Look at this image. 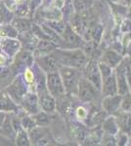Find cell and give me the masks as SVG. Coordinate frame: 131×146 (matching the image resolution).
<instances>
[{
  "label": "cell",
  "mask_w": 131,
  "mask_h": 146,
  "mask_svg": "<svg viewBox=\"0 0 131 146\" xmlns=\"http://www.w3.org/2000/svg\"><path fill=\"white\" fill-rule=\"evenodd\" d=\"M59 64L75 67L82 70L88 62V58L80 49H58L52 52Z\"/></svg>",
  "instance_id": "6da1fadb"
},
{
  "label": "cell",
  "mask_w": 131,
  "mask_h": 146,
  "mask_svg": "<svg viewBox=\"0 0 131 146\" xmlns=\"http://www.w3.org/2000/svg\"><path fill=\"white\" fill-rule=\"evenodd\" d=\"M59 73H60V76L63 80L67 95L71 96H77L78 82H79L80 77L82 76L81 70L75 67L60 65Z\"/></svg>",
  "instance_id": "7a4b0ae2"
},
{
  "label": "cell",
  "mask_w": 131,
  "mask_h": 146,
  "mask_svg": "<svg viewBox=\"0 0 131 146\" xmlns=\"http://www.w3.org/2000/svg\"><path fill=\"white\" fill-rule=\"evenodd\" d=\"M32 145H56L52 133L47 127L36 126L28 131Z\"/></svg>",
  "instance_id": "3957f363"
},
{
  "label": "cell",
  "mask_w": 131,
  "mask_h": 146,
  "mask_svg": "<svg viewBox=\"0 0 131 146\" xmlns=\"http://www.w3.org/2000/svg\"><path fill=\"white\" fill-rule=\"evenodd\" d=\"M62 42L60 48L61 49H81L85 44V40L77 34L70 25H66L65 31L62 35Z\"/></svg>",
  "instance_id": "277c9868"
},
{
  "label": "cell",
  "mask_w": 131,
  "mask_h": 146,
  "mask_svg": "<svg viewBox=\"0 0 131 146\" xmlns=\"http://www.w3.org/2000/svg\"><path fill=\"white\" fill-rule=\"evenodd\" d=\"M46 87L47 91L53 98H60L66 95L65 86L62 80L59 71L48 73L46 76Z\"/></svg>",
  "instance_id": "5b68a950"
},
{
  "label": "cell",
  "mask_w": 131,
  "mask_h": 146,
  "mask_svg": "<svg viewBox=\"0 0 131 146\" xmlns=\"http://www.w3.org/2000/svg\"><path fill=\"white\" fill-rule=\"evenodd\" d=\"M82 76L96 87L98 91H101L102 76L99 70L98 62L95 60H88L87 63L82 69Z\"/></svg>",
  "instance_id": "8992f818"
},
{
  "label": "cell",
  "mask_w": 131,
  "mask_h": 146,
  "mask_svg": "<svg viewBox=\"0 0 131 146\" xmlns=\"http://www.w3.org/2000/svg\"><path fill=\"white\" fill-rule=\"evenodd\" d=\"M97 92H98V90L91 82L88 81L83 76L80 77L77 94V96L80 100L83 101V102H90V101L94 100L97 96Z\"/></svg>",
  "instance_id": "52a82bcc"
},
{
  "label": "cell",
  "mask_w": 131,
  "mask_h": 146,
  "mask_svg": "<svg viewBox=\"0 0 131 146\" xmlns=\"http://www.w3.org/2000/svg\"><path fill=\"white\" fill-rule=\"evenodd\" d=\"M6 92L16 103L20 104L24 96L28 93V85L22 76L18 75L17 78L6 88Z\"/></svg>",
  "instance_id": "ba28073f"
},
{
  "label": "cell",
  "mask_w": 131,
  "mask_h": 146,
  "mask_svg": "<svg viewBox=\"0 0 131 146\" xmlns=\"http://www.w3.org/2000/svg\"><path fill=\"white\" fill-rule=\"evenodd\" d=\"M128 60H122L120 64L116 67V78L118 85V94L124 96L129 93V85H128L127 76H126V64Z\"/></svg>",
  "instance_id": "9c48e42d"
},
{
  "label": "cell",
  "mask_w": 131,
  "mask_h": 146,
  "mask_svg": "<svg viewBox=\"0 0 131 146\" xmlns=\"http://www.w3.org/2000/svg\"><path fill=\"white\" fill-rule=\"evenodd\" d=\"M34 62H35V64H36L44 73H46V74L59 71V66H60V64H59L58 60H56V58L53 56L52 53L48 54V55L35 56Z\"/></svg>",
  "instance_id": "30bf717a"
},
{
  "label": "cell",
  "mask_w": 131,
  "mask_h": 146,
  "mask_svg": "<svg viewBox=\"0 0 131 146\" xmlns=\"http://www.w3.org/2000/svg\"><path fill=\"white\" fill-rule=\"evenodd\" d=\"M23 110L30 115H33L40 110L38 103V96L34 92H28L20 102Z\"/></svg>",
  "instance_id": "8fae6325"
},
{
  "label": "cell",
  "mask_w": 131,
  "mask_h": 146,
  "mask_svg": "<svg viewBox=\"0 0 131 146\" xmlns=\"http://www.w3.org/2000/svg\"><path fill=\"white\" fill-rule=\"evenodd\" d=\"M0 48L8 56L14 58L22 49L19 39L11 37H0Z\"/></svg>",
  "instance_id": "7c38bea8"
},
{
  "label": "cell",
  "mask_w": 131,
  "mask_h": 146,
  "mask_svg": "<svg viewBox=\"0 0 131 146\" xmlns=\"http://www.w3.org/2000/svg\"><path fill=\"white\" fill-rule=\"evenodd\" d=\"M122 96L115 95V96H106L102 100V107L103 110L108 115H115L120 108V102Z\"/></svg>",
  "instance_id": "4fadbf2b"
},
{
  "label": "cell",
  "mask_w": 131,
  "mask_h": 146,
  "mask_svg": "<svg viewBox=\"0 0 131 146\" xmlns=\"http://www.w3.org/2000/svg\"><path fill=\"white\" fill-rule=\"evenodd\" d=\"M0 111L5 113H20V106L12 100L6 90L0 91Z\"/></svg>",
  "instance_id": "5bb4252c"
},
{
  "label": "cell",
  "mask_w": 131,
  "mask_h": 146,
  "mask_svg": "<svg viewBox=\"0 0 131 146\" xmlns=\"http://www.w3.org/2000/svg\"><path fill=\"white\" fill-rule=\"evenodd\" d=\"M37 96H38L40 110H43L48 113H53L56 111V98L50 95L48 91L37 93Z\"/></svg>",
  "instance_id": "9a60e30c"
},
{
  "label": "cell",
  "mask_w": 131,
  "mask_h": 146,
  "mask_svg": "<svg viewBox=\"0 0 131 146\" xmlns=\"http://www.w3.org/2000/svg\"><path fill=\"white\" fill-rule=\"evenodd\" d=\"M115 115L120 131L127 135H131V112L118 110Z\"/></svg>",
  "instance_id": "2e32d148"
},
{
  "label": "cell",
  "mask_w": 131,
  "mask_h": 146,
  "mask_svg": "<svg viewBox=\"0 0 131 146\" xmlns=\"http://www.w3.org/2000/svg\"><path fill=\"white\" fill-rule=\"evenodd\" d=\"M57 48H59L58 45L54 42L50 41V40H38L32 54L34 58L35 56L48 55V54H51L54 50H56Z\"/></svg>",
  "instance_id": "e0dca14e"
},
{
  "label": "cell",
  "mask_w": 131,
  "mask_h": 146,
  "mask_svg": "<svg viewBox=\"0 0 131 146\" xmlns=\"http://www.w3.org/2000/svg\"><path fill=\"white\" fill-rule=\"evenodd\" d=\"M18 38H19V41L21 42L22 49L32 51V52H33L37 42H38V39L33 35L32 30H28V31L19 33Z\"/></svg>",
  "instance_id": "ac0fdd59"
},
{
  "label": "cell",
  "mask_w": 131,
  "mask_h": 146,
  "mask_svg": "<svg viewBox=\"0 0 131 146\" xmlns=\"http://www.w3.org/2000/svg\"><path fill=\"white\" fill-rule=\"evenodd\" d=\"M101 91L105 96L118 95V85H116V74L112 73L110 76L102 79Z\"/></svg>",
  "instance_id": "d6986e66"
},
{
  "label": "cell",
  "mask_w": 131,
  "mask_h": 146,
  "mask_svg": "<svg viewBox=\"0 0 131 146\" xmlns=\"http://www.w3.org/2000/svg\"><path fill=\"white\" fill-rule=\"evenodd\" d=\"M107 113L105 111L98 109L97 107H92L91 109L88 111L87 117L85 119V123L88 127L90 128H94V127L98 126L104 120V118L106 117Z\"/></svg>",
  "instance_id": "ffe728a7"
},
{
  "label": "cell",
  "mask_w": 131,
  "mask_h": 146,
  "mask_svg": "<svg viewBox=\"0 0 131 146\" xmlns=\"http://www.w3.org/2000/svg\"><path fill=\"white\" fill-rule=\"evenodd\" d=\"M122 56L120 55L118 52L115 50H109L106 51L103 55L101 56V60L100 62L106 63L107 65H109L110 67L116 68L120 63L122 62Z\"/></svg>",
  "instance_id": "44dd1931"
},
{
  "label": "cell",
  "mask_w": 131,
  "mask_h": 146,
  "mask_svg": "<svg viewBox=\"0 0 131 146\" xmlns=\"http://www.w3.org/2000/svg\"><path fill=\"white\" fill-rule=\"evenodd\" d=\"M0 133L2 135L6 136L9 139L14 140L16 138V131L14 129L13 124H12V118L11 116L6 113L5 119H4V122L1 125V128H0Z\"/></svg>",
  "instance_id": "7402d4cb"
},
{
  "label": "cell",
  "mask_w": 131,
  "mask_h": 146,
  "mask_svg": "<svg viewBox=\"0 0 131 146\" xmlns=\"http://www.w3.org/2000/svg\"><path fill=\"white\" fill-rule=\"evenodd\" d=\"M102 123V131L103 133H111V135H116L120 131L118 129V123H116V119L114 115H110L109 117H105Z\"/></svg>",
  "instance_id": "603a6c76"
},
{
  "label": "cell",
  "mask_w": 131,
  "mask_h": 146,
  "mask_svg": "<svg viewBox=\"0 0 131 146\" xmlns=\"http://www.w3.org/2000/svg\"><path fill=\"white\" fill-rule=\"evenodd\" d=\"M32 23L33 22L30 20V19L17 17L12 20L11 25L16 28L18 33H21V32H25V31H28V30H30Z\"/></svg>",
  "instance_id": "cb8c5ba5"
},
{
  "label": "cell",
  "mask_w": 131,
  "mask_h": 146,
  "mask_svg": "<svg viewBox=\"0 0 131 146\" xmlns=\"http://www.w3.org/2000/svg\"><path fill=\"white\" fill-rule=\"evenodd\" d=\"M39 15L45 21H54V20H62L63 19V13L61 9L54 7L50 9H43L39 11Z\"/></svg>",
  "instance_id": "d4e9b609"
},
{
  "label": "cell",
  "mask_w": 131,
  "mask_h": 146,
  "mask_svg": "<svg viewBox=\"0 0 131 146\" xmlns=\"http://www.w3.org/2000/svg\"><path fill=\"white\" fill-rule=\"evenodd\" d=\"M50 113L45 112L43 110H39L37 113L32 115V117L34 120L36 126H42V127H48L52 122V117L50 116Z\"/></svg>",
  "instance_id": "484cf974"
},
{
  "label": "cell",
  "mask_w": 131,
  "mask_h": 146,
  "mask_svg": "<svg viewBox=\"0 0 131 146\" xmlns=\"http://www.w3.org/2000/svg\"><path fill=\"white\" fill-rule=\"evenodd\" d=\"M18 116H19V118H20L22 128L25 129V131H28L36 127V124H35V122L32 117V115H30V114H28V113H26L25 111H23L22 114L18 113Z\"/></svg>",
  "instance_id": "4316f807"
},
{
  "label": "cell",
  "mask_w": 131,
  "mask_h": 146,
  "mask_svg": "<svg viewBox=\"0 0 131 146\" xmlns=\"http://www.w3.org/2000/svg\"><path fill=\"white\" fill-rule=\"evenodd\" d=\"M46 25H48L50 28L56 31L59 35H63L64 31H65L66 28V23H64L62 20H54V21H45L43 23Z\"/></svg>",
  "instance_id": "83f0119b"
},
{
  "label": "cell",
  "mask_w": 131,
  "mask_h": 146,
  "mask_svg": "<svg viewBox=\"0 0 131 146\" xmlns=\"http://www.w3.org/2000/svg\"><path fill=\"white\" fill-rule=\"evenodd\" d=\"M103 32H104V28L103 25L101 23H93V25L91 27L90 29V35H91V40L95 41L96 43H100L103 36Z\"/></svg>",
  "instance_id": "f1b7e54d"
},
{
  "label": "cell",
  "mask_w": 131,
  "mask_h": 146,
  "mask_svg": "<svg viewBox=\"0 0 131 146\" xmlns=\"http://www.w3.org/2000/svg\"><path fill=\"white\" fill-rule=\"evenodd\" d=\"M73 10L75 13H80V12L89 10L92 5L91 0H71Z\"/></svg>",
  "instance_id": "f546056e"
},
{
  "label": "cell",
  "mask_w": 131,
  "mask_h": 146,
  "mask_svg": "<svg viewBox=\"0 0 131 146\" xmlns=\"http://www.w3.org/2000/svg\"><path fill=\"white\" fill-rule=\"evenodd\" d=\"M15 140H16V144L17 145H20V146H28V145H32L28 131H25L24 129H22L21 131H17Z\"/></svg>",
  "instance_id": "4dcf8cb0"
},
{
  "label": "cell",
  "mask_w": 131,
  "mask_h": 146,
  "mask_svg": "<svg viewBox=\"0 0 131 146\" xmlns=\"http://www.w3.org/2000/svg\"><path fill=\"white\" fill-rule=\"evenodd\" d=\"M24 80L27 83L28 88L33 86L35 90V73L33 72L32 66L25 68V70H24Z\"/></svg>",
  "instance_id": "1f68e13d"
},
{
  "label": "cell",
  "mask_w": 131,
  "mask_h": 146,
  "mask_svg": "<svg viewBox=\"0 0 131 146\" xmlns=\"http://www.w3.org/2000/svg\"><path fill=\"white\" fill-rule=\"evenodd\" d=\"M18 31L12 25H5L0 28V37H11L16 38L18 37Z\"/></svg>",
  "instance_id": "d6a6232c"
},
{
  "label": "cell",
  "mask_w": 131,
  "mask_h": 146,
  "mask_svg": "<svg viewBox=\"0 0 131 146\" xmlns=\"http://www.w3.org/2000/svg\"><path fill=\"white\" fill-rule=\"evenodd\" d=\"M12 19H13L12 12L4 5V3H1L0 4V20L1 22L9 23Z\"/></svg>",
  "instance_id": "836d02e7"
},
{
  "label": "cell",
  "mask_w": 131,
  "mask_h": 146,
  "mask_svg": "<svg viewBox=\"0 0 131 146\" xmlns=\"http://www.w3.org/2000/svg\"><path fill=\"white\" fill-rule=\"evenodd\" d=\"M120 109L125 112H131V94L127 93L122 96L120 102Z\"/></svg>",
  "instance_id": "e575fe53"
},
{
  "label": "cell",
  "mask_w": 131,
  "mask_h": 146,
  "mask_svg": "<svg viewBox=\"0 0 131 146\" xmlns=\"http://www.w3.org/2000/svg\"><path fill=\"white\" fill-rule=\"evenodd\" d=\"M101 141H102V144H104V145H116L118 144V139L116 138V135H111V133H103Z\"/></svg>",
  "instance_id": "d590c367"
},
{
  "label": "cell",
  "mask_w": 131,
  "mask_h": 146,
  "mask_svg": "<svg viewBox=\"0 0 131 146\" xmlns=\"http://www.w3.org/2000/svg\"><path fill=\"white\" fill-rule=\"evenodd\" d=\"M98 66H99L100 72H101L102 79L110 76V75L113 73V68L110 67L109 65H107L106 63H104V62H98Z\"/></svg>",
  "instance_id": "8d00e7d4"
},
{
  "label": "cell",
  "mask_w": 131,
  "mask_h": 146,
  "mask_svg": "<svg viewBox=\"0 0 131 146\" xmlns=\"http://www.w3.org/2000/svg\"><path fill=\"white\" fill-rule=\"evenodd\" d=\"M75 114H77V117L78 120H81L82 122H84L87 117L88 111L83 106H79L75 109Z\"/></svg>",
  "instance_id": "74e56055"
},
{
  "label": "cell",
  "mask_w": 131,
  "mask_h": 146,
  "mask_svg": "<svg viewBox=\"0 0 131 146\" xmlns=\"http://www.w3.org/2000/svg\"><path fill=\"white\" fill-rule=\"evenodd\" d=\"M121 31L122 32H131V22L129 20H126L121 25Z\"/></svg>",
  "instance_id": "f35d334b"
},
{
  "label": "cell",
  "mask_w": 131,
  "mask_h": 146,
  "mask_svg": "<svg viewBox=\"0 0 131 146\" xmlns=\"http://www.w3.org/2000/svg\"><path fill=\"white\" fill-rule=\"evenodd\" d=\"M7 62H8V58L4 54L0 53V66H5Z\"/></svg>",
  "instance_id": "ab89813d"
},
{
  "label": "cell",
  "mask_w": 131,
  "mask_h": 146,
  "mask_svg": "<svg viewBox=\"0 0 131 146\" xmlns=\"http://www.w3.org/2000/svg\"><path fill=\"white\" fill-rule=\"evenodd\" d=\"M64 3H65V0H55L54 6L57 7V8H59V9H62L64 6Z\"/></svg>",
  "instance_id": "60d3db41"
},
{
  "label": "cell",
  "mask_w": 131,
  "mask_h": 146,
  "mask_svg": "<svg viewBox=\"0 0 131 146\" xmlns=\"http://www.w3.org/2000/svg\"><path fill=\"white\" fill-rule=\"evenodd\" d=\"M6 113L3 111H0V128H1V125L4 122V119H5Z\"/></svg>",
  "instance_id": "b9f144b4"
},
{
  "label": "cell",
  "mask_w": 131,
  "mask_h": 146,
  "mask_svg": "<svg viewBox=\"0 0 131 146\" xmlns=\"http://www.w3.org/2000/svg\"><path fill=\"white\" fill-rule=\"evenodd\" d=\"M126 14H127V16H128V18L131 20V6L129 7V9L127 10V12H126Z\"/></svg>",
  "instance_id": "7bdbcfd3"
},
{
  "label": "cell",
  "mask_w": 131,
  "mask_h": 146,
  "mask_svg": "<svg viewBox=\"0 0 131 146\" xmlns=\"http://www.w3.org/2000/svg\"><path fill=\"white\" fill-rule=\"evenodd\" d=\"M110 1H111V2H115V3H116V2L120 1V0H110Z\"/></svg>",
  "instance_id": "ee69618b"
}]
</instances>
